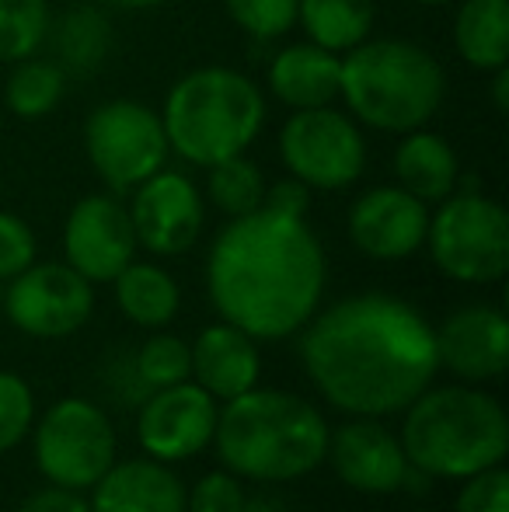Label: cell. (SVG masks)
<instances>
[{"label": "cell", "mask_w": 509, "mask_h": 512, "mask_svg": "<svg viewBox=\"0 0 509 512\" xmlns=\"http://www.w3.org/2000/svg\"><path fill=\"white\" fill-rule=\"evenodd\" d=\"M67 95V74L60 70V63L53 60H25L14 63L11 77H7L4 102L18 119H46L56 105Z\"/></svg>", "instance_id": "26"}, {"label": "cell", "mask_w": 509, "mask_h": 512, "mask_svg": "<svg viewBox=\"0 0 509 512\" xmlns=\"http://www.w3.org/2000/svg\"><path fill=\"white\" fill-rule=\"evenodd\" d=\"M429 209L401 185H377L349 209V237L363 255L398 262L426 244Z\"/></svg>", "instance_id": "14"}, {"label": "cell", "mask_w": 509, "mask_h": 512, "mask_svg": "<svg viewBox=\"0 0 509 512\" xmlns=\"http://www.w3.org/2000/svg\"><path fill=\"white\" fill-rule=\"evenodd\" d=\"M32 425V391L14 373H0V453L21 443Z\"/></svg>", "instance_id": "31"}, {"label": "cell", "mask_w": 509, "mask_h": 512, "mask_svg": "<svg viewBox=\"0 0 509 512\" xmlns=\"http://www.w3.org/2000/svg\"><path fill=\"white\" fill-rule=\"evenodd\" d=\"M116 300L123 314L143 328H161L178 314V286L164 269L147 262H129L116 279Z\"/></svg>", "instance_id": "25"}, {"label": "cell", "mask_w": 509, "mask_h": 512, "mask_svg": "<svg viewBox=\"0 0 509 512\" xmlns=\"http://www.w3.org/2000/svg\"><path fill=\"white\" fill-rule=\"evenodd\" d=\"M46 39L60 60L63 74H95L112 53V25L98 7H70L56 21H49Z\"/></svg>", "instance_id": "23"}, {"label": "cell", "mask_w": 509, "mask_h": 512, "mask_svg": "<svg viewBox=\"0 0 509 512\" xmlns=\"http://www.w3.org/2000/svg\"><path fill=\"white\" fill-rule=\"evenodd\" d=\"M415 4H426V7H443V4H454V0H415Z\"/></svg>", "instance_id": "39"}, {"label": "cell", "mask_w": 509, "mask_h": 512, "mask_svg": "<svg viewBox=\"0 0 509 512\" xmlns=\"http://www.w3.org/2000/svg\"><path fill=\"white\" fill-rule=\"evenodd\" d=\"M213 307L252 338H286L325 293V248L304 216L262 206L231 220L210 248Z\"/></svg>", "instance_id": "2"}, {"label": "cell", "mask_w": 509, "mask_h": 512, "mask_svg": "<svg viewBox=\"0 0 509 512\" xmlns=\"http://www.w3.org/2000/svg\"><path fill=\"white\" fill-rule=\"evenodd\" d=\"M457 512H509V478L503 467H489V471L471 474L464 485Z\"/></svg>", "instance_id": "33"}, {"label": "cell", "mask_w": 509, "mask_h": 512, "mask_svg": "<svg viewBox=\"0 0 509 512\" xmlns=\"http://www.w3.org/2000/svg\"><path fill=\"white\" fill-rule=\"evenodd\" d=\"M21 512H91L88 502L74 492V488H46V492L32 495V499L21 506Z\"/></svg>", "instance_id": "36"}, {"label": "cell", "mask_w": 509, "mask_h": 512, "mask_svg": "<svg viewBox=\"0 0 509 512\" xmlns=\"http://www.w3.org/2000/svg\"><path fill=\"white\" fill-rule=\"evenodd\" d=\"M35 460L60 488H91L116 464V436L109 418L81 398L46 411L35 432Z\"/></svg>", "instance_id": "10"}, {"label": "cell", "mask_w": 509, "mask_h": 512, "mask_svg": "<svg viewBox=\"0 0 509 512\" xmlns=\"http://www.w3.org/2000/svg\"><path fill=\"white\" fill-rule=\"evenodd\" d=\"M189 512H245V492L231 474H206L192 495H185Z\"/></svg>", "instance_id": "34"}, {"label": "cell", "mask_w": 509, "mask_h": 512, "mask_svg": "<svg viewBox=\"0 0 509 512\" xmlns=\"http://www.w3.org/2000/svg\"><path fill=\"white\" fill-rule=\"evenodd\" d=\"M91 512H185V488L164 464L126 460L95 481Z\"/></svg>", "instance_id": "20"}, {"label": "cell", "mask_w": 509, "mask_h": 512, "mask_svg": "<svg viewBox=\"0 0 509 512\" xmlns=\"http://www.w3.org/2000/svg\"><path fill=\"white\" fill-rule=\"evenodd\" d=\"M46 28V0H0V63L35 56V49L46 42Z\"/></svg>", "instance_id": "28"}, {"label": "cell", "mask_w": 509, "mask_h": 512, "mask_svg": "<svg viewBox=\"0 0 509 512\" xmlns=\"http://www.w3.org/2000/svg\"><path fill=\"white\" fill-rule=\"evenodd\" d=\"M447 74L429 49L408 39H363L342 53L339 98L356 122L377 133L422 129L443 105Z\"/></svg>", "instance_id": "4"}, {"label": "cell", "mask_w": 509, "mask_h": 512, "mask_svg": "<svg viewBox=\"0 0 509 512\" xmlns=\"http://www.w3.org/2000/svg\"><path fill=\"white\" fill-rule=\"evenodd\" d=\"M307 203H311V189L297 178H286V182H276L265 189V203L276 213H286V216H304L307 213Z\"/></svg>", "instance_id": "35"}, {"label": "cell", "mask_w": 509, "mask_h": 512, "mask_svg": "<svg viewBox=\"0 0 509 512\" xmlns=\"http://www.w3.org/2000/svg\"><path fill=\"white\" fill-rule=\"evenodd\" d=\"M161 122L168 147L182 161L210 168L248 154L265 126V98L248 74L213 63L175 81L164 98Z\"/></svg>", "instance_id": "5"}, {"label": "cell", "mask_w": 509, "mask_h": 512, "mask_svg": "<svg viewBox=\"0 0 509 512\" xmlns=\"http://www.w3.org/2000/svg\"><path fill=\"white\" fill-rule=\"evenodd\" d=\"M84 150L91 168L116 196L157 175L171 154L161 112L133 98H116L91 112L84 122Z\"/></svg>", "instance_id": "8"}, {"label": "cell", "mask_w": 509, "mask_h": 512, "mask_svg": "<svg viewBox=\"0 0 509 512\" xmlns=\"http://www.w3.org/2000/svg\"><path fill=\"white\" fill-rule=\"evenodd\" d=\"M210 178H206V192H210L213 206L220 213H227L231 220L248 216L265 203V175L255 161H248L245 154H234L227 161L210 164Z\"/></svg>", "instance_id": "27"}, {"label": "cell", "mask_w": 509, "mask_h": 512, "mask_svg": "<svg viewBox=\"0 0 509 512\" xmlns=\"http://www.w3.org/2000/svg\"><path fill=\"white\" fill-rule=\"evenodd\" d=\"M492 98H496L499 112H506L509 108V67L492 70Z\"/></svg>", "instance_id": "37"}, {"label": "cell", "mask_w": 509, "mask_h": 512, "mask_svg": "<svg viewBox=\"0 0 509 512\" xmlns=\"http://www.w3.org/2000/svg\"><path fill=\"white\" fill-rule=\"evenodd\" d=\"M231 21L258 42H272L297 25V0H224Z\"/></svg>", "instance_id": "30"}, {"label": "cell", "mask_w": 509, "mask_h": 512, "mask_svg": "<svg viewBox=\"0 0 509 512\" xmlns=\"http://www.w3.org/2000/svg\"><path fill=\"white\" fill-rule=\"evenodd\" d=\"M220 460L255 481H293L325 460L328 425L297 394L245 391L217 411Z\"/></svg>", "instance_id": "3"}, {"label": "cell", "mask_w": 509, "mask_h": 512, "mask_svg": "<svg viewBox=\"0 0 509 512\" xmlns=\"http://www.w3.org/2000/svg\"><path fill=\"white\" fill-rule=\"evenodd\" d=\"M401 450L412 467L436 478H471L503 464L509 450L506 411L471 387L422 391L408 405Z\"/></svg>", "instance_id": "6"}, {"label": "cell", "mask_w": 509, "mask_h": 512, "mask_svg": "<svg viewBox=\"0 0 509 512\" xmlns=\"http://www.w3.org/2000/svg\"><path fill=\"white\" fill-rule=\"evenodd\" d=\"M429 255L457 283H499L509 269V216L482 192H450L429 216Z\"/></svg>", "instance_id": "7"}, {"label": "cell", "mask_w": 509, "mask_h": 512, "mask_svg": "<svg viewBox=\"0 0 509 512\" xmlns=\"http://www.w3.org/2000/svg\"><path fill=\"white\" fill-rule=\"evenodd\" d=\"M297 25L307 42L342 56L370 39L374 0H297Z\"/></svg>", "instance_id": "24"}, {"label": "cell", "mask_w": 509, "mask_h": 512, "mask_svg": "<svg viewBox=\"0 0 509 512\" xmlns=\"http://www.w3.org/2000/svg\"><path fill=\"white\" fill-rule=\"evenodd\" d=\"M436 359L464 380H496L509 366V324L496 307H464L436 331Z\"/></svg>", "instance_id": "16"}, {"label": "cell", "mask_w": 509, "mask_h": 512, "mask_svg": "<svg viewBox=\"0 0 509 512\" xmlns=\"http://www.w3.org/2000/svg\"><path fill=\"white\" fill-rule=\"evenodd\" d=\"M258 349L255 338L234 324H213L192 345V373L199 387L213 398H238L258 384Z\"/></svg>", "instance_id": "19"}, {"label": "cell", "mask_w": 509, "mask_h": 512, "mask_svg": "<svg viewBox=\"0 0 509 512\" xmlns=\"http://www.w3.org/2000/svg\"><path fill=\"white\" fill-rule=\"evenodd\" d=\"M328 457L332 467L349 488L370 495L394 492L405 485L408 478V460L401 443L377 422H349L339 432H328Z\"/></svg>", "instance_id": "17"}, {"label": "cell", "mask_w": 509, "mask_h": 512, "mask_svg": "<svg viewBox=\"0 0 509 512\" xmlns=\"http://www.w3.org/2000/svg\"><path fill=\"white\" fill-rule=\"evenodd\" d=\"M112 7H123V11H150V7H161L164 0H105Z\"/></svg>", "instance_id": "38"}, {"label": "cell", "mask_w": 509, "mask_h": 512, "mask_svg": "<svg viewBox=\"0 0 509 512\" xmlns=\"http://www.w3.org/2000/svg\"><path fill=\"white\" fill-rule=\"evenodd\" d=\"M35 262V234L21 216L0 209V279H14Z\"/></svg>", "instance_id": "32"}, {"label": "cell", "mask_w": 509, "mask_h": 512, "mask_svg": "<svg viewBox=\"0 0 509 512\" xmlns=\"http://www.w3.org/2000/svg\"><path fill=\"white\" fill-rule=\"evenodd\" d=\"M136 370H140V377L147 380L150 387H157V391H161V387L185 384V380L192 377V349L182 338L157 335L140 349Z\"/></svg>", "instance_id": "29"}, {"label": "cell", "mask_w": 509, "mask_h": 512, "mask_svg": "<svg viewBox=\"0 0 509 512\" xmlns=\"http://www.w3.org/2000/svg\"><path fill=\"white\" fill-rule=\"evenodd\" d=\"M213 429H217V405L213 394H206L199 384L161 387L136 422V436L154 460L196 457L213 439Z\"/></svg>", "instance_id": "15"}, {"label": "cell", "mask_w": 509, "mask_h": 512, "mask_svg": "<svg viewBox=\"0 0 509 512\" xmlns=\"http://www.w3.org/2000/svg\"><path fill=\"white\" fill-rule=\"evenodd\" d=\"M279 161L307 189L339 192L360 182L367 168V140L349 112L332 105L300 108L279 129Z\"/></svg>", "instance_id": "9"}, {"label": "cell", "mask_w": 509, "mask_h": 512, "mask_svg": "<svg viewBox=\"0 0 509 512\" xmlns=\"http://www.w3.org/2000/svg\"><path fill=\"white\" fill-rule=\"evenodd\" d=\"M95 310L91 283L70 265L46 262L28 265L18 272L7 290V317L25 335L35 338H63L74 335Z\"/></svg>", "instance_id": "11"}, {"label": "cell", "mask_w": 509, "mask_h": 512, "mask_svg": "<svg viewBox=\"0 0 509 512\" xmlns=\"http://www.w3.org/2000/svg\"><path fill=\"white\" fill-rule=\"evenodd\" d=\"M300 356L335 408L367 418L408 408L440 370L436 331L426 317L384 293L325 310L304 331Z\"/></svg>", "instance_id": "1"}, {"label": "cell", "mask_w": 509, "mask_h": 512, "mask_svg": "<svg viewBox=\"0 0 509 512\" xmlns=\"http://www.w3.org/2000/svg\"><path fill=\"white\" fill-rule=\"evenodd\" d=\"M129 220L136 244L154 255H182L203 234V196L196 182L182 171L161 168L133 189Z\"/></svg>", "instance_id": "13"}, {"label": "cell", "mask_w": 509, "mask_h": 512, "mask_svg": "<svg viewBox=\"0 0 509 512\" xmlns=\"http://www.w3.org/2000/svg\"><path fill=\"white\" fill-rule=\"evenodd\" d=\"M394 178L405 192H412L422 203H443L457 189L461 161L454 147L440 133H429L426 126L401 133V143L394 150Z\"/></svg>", "instance_id": "21"}, {"label": "cell", "mask_w": 509, "mask_h": 512, "mask_svg": "<svg viewBox=\"0 0 509 512\" xmlns=\"http://www.w3.org/2000/svg\"><path fill=\"white\" fill-rule=\"evenodd\" d=\"M454 46L471 70L492 74L509 67V0H461Z\"/></svg>", "instance_id": "22"}, {"label": "cell", "mask_w": 509, "mask_h": 512, "mask_svg": "<svg viewBox=\"0 0 509 512\" xmlns=\"http://www.w3.org/2000/svg\"><path fill=\"white\" fill-rule=\"evenodd\" d=\"M136 230L116 192L84 196L63 223L67 265L88 283H112L136 255Z\"/></svg>", "instance_id": "12"}, {"label": "cell", "mask_w": 509, "mask_h": 512, "mask_svg": "<svg viewBox=\"0 0 509 512\" xmlns=\"http://www.w3.org/2000/svg\"><path fill=\"white\" fill-rule=\"evenodd\" d=\"M342 56L321 49L314 42H293L279 49L269 63V91L276 102L300 112V108H321L339 98Z\"/></svg>", "instance_id": "18"}]
</instances>
